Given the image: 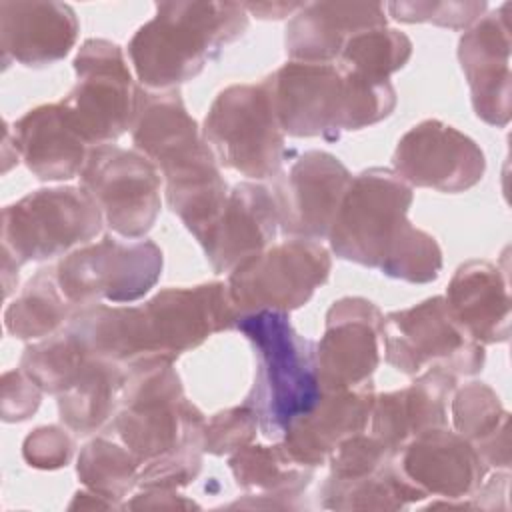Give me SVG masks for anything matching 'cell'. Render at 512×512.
I'll list each match as a JSON object with an SVG mask.
<instances>
[{
    "label": "cell",
    "mask_w": 512,
    "mask_h": 512,
    "mask_svg": "<svg viewBox=\"0 0 512 512\" xmlns=\"http://www.w3.org/2000/svg\"><path fill=\"white\" fill-rule=\"evenodd\" d=\"M372 402V384L350 390H322L314 408L286 428L282 442L298 462L318 468L326 464L340 442L366 432Z\"/></svg>",
    "instance_id": "603a6c76"
},
{
    "label": "cell",
    "mask_w": 512,
    "mask_h": 512,
    "mask_svg": "<svg viewBox=\"0 0 512 512\" xmlns=\"http://www.w3.org/2000/svg\"><path fill=\"white\" fill-rule=\"evenodd\" d=\"M332 270L330 252L314 240L288 238L246 258L228 274V294L240 314L290 312L304 306Z\"/></svg>",
    "instance_id": "30bf717a"
},
{
    "label": "cell",
    "mask_w": 512,
    "mask_h": 512,
    "mask_svg": "<svg viewBox=\"0 0 512 512\" xmlns=\"http://www.w3.org/2000/svg\"><path fill=\"white\" fill-rule=\"evenodd\" d=\"M124 380V364L90 358L72 386L58 394L60 422L76 436L100 432L120 408Z\"/></svg>",
    "instance_id": "83f0119b"
},
{
    "label": "cell",
    "mask_w": 512,
    "mask_h": 512,
    "mask_svg": "<svg viewBox=\"0 0 512 512\" xmlns=\"http://www.w3.org/2000/svg\"><path fill=\"white\" fill-rule=\"evenodd\" d=\"M380 308L362 296L336 300L316 342V368L322 390H350L372 384L382 352Z\"/></svg>",
    "instance_id": "5bb4252c"
},
{
    "label": "cell",
    "mask_w": 512,
    "mask_h": 512,
    "mask_svg": "<svg viewBox=\"0 0 512 512\" xmlns=\"http://www.w3.org/2000/svg\"><path fill=\"white\" fill-rule=\"evenodd\" d=\"M102 212L82 186L34 190L2 210V250L20 266L88 244L102 228Z\"/></svg>",
    "instance_id": "8992f818"
},
{
    "label": "cell",
    "mask_w": 512,
    "mask_h": 512,
    "mask_svg": "<svg viewBox=\"0 0 512 512\" xmlns=\"http://www.w3.org/2000/svg\"><path fill=\"white\" fill-rule=\"evenodd\" d=\"M392 170L412 188L458 194L482 180L486 158L470 136L442 120L428 118L398 140Z\"/></svg>",
    "instance_id": "4fadbf2b"
},
{
    "label": "cell",
    "mask_w": 512,
    "mask_h": 512,
    "mask_svg": "<svg viewBox=\"0 0 512 512\" xmlns=\"http://www.w3.org/2000/svg\"><path fill=\"white\" fill-rule=\"evenodd\" d=\"M130 136L134 148L158 168L162 178L212 152L178 88L148 90L138 86Z\"/></svg>",
    "instance_id": "ac0fdd59"
},
{
    "label": "cell",
    "mask_w": 512,
    "mask_h": 512,
    "mask_svg": "<svg viewBox=\"0 0 512 512\" xmlns=\"http://www.w3.org/2000/svg\"><path fill=\"white\" fill-rule=\"evenodd\" d=\"M386 12L404 24L430 22L442 28L466 30L478 18L484 16L488 4L484 0H466V2H388Z\"/></svg>",
    "instance_id": "8d00e7d4"
},
{
    "label": "cell",
    "mask_w": 512,
    "mask_h": 512,
    "mask_svg": "<svg viewBox=\"0 0 512 512\" xmlns=\"http://www.w3.org/2000/svg\"><path fill=\"white\" fill-rule=\"evenodd\" d=\"M80 186L92 196L110 230L126 240L144 238L158 218L162 174L138 150L92 146Z\"/></svg>",
    "instance_id": "8fae6325"
},
{
    "label": "cell",
    "mask_w": 512,
    "mask_h": 512,
    "mask_svg": "<svg viewBox=\"0 0 512 512\" xmlns=\"http://www.w3.org/2000/svg\"><path fill=\"white\" fill-rule=\"evenodd\" d=\"M382 350L386 364L408 376L426 368H442L456 378L474 376L486 362L484 346L456 324L444 296L388 312L382 320Z\"/></svg>",
    "instance_id": "9c48e42d"
},
{
    "label": "cell",
    "mask_w": 512,
    "mask_h": 512,
    "mask_svg": "<svg viewBox=\"0 0 512 512\" xmlns=\"http://www.w3.org/2000/svg\"><path fill=\"white\" fill-rule=\"evenodd\" d=\"M306 2H246L242 8L260 20H280L294 16Z\"/></svg>",
    "instance_id": "b9f144b4"
},
{
    "label": "cell",
    "mask_w": 512,
    "mask_h": 512,
    "mask_svg": "<svg viewBox=\"0 0 512 512\" xmlns=\"http://www.w3.org/2000/svg\"><path fill=\"white\" fill-rule=\"evenodd\" d=\"M246 28L248 12L240 2H158L156 14L130 38L128 58L144 88H178Z\"/></svg>",
    "instance_id": "3957f363"
},
{
    "label": "cell",
    "mask_w": 512,
    "mask_h": 512,
    "mask_svg": "<svg viewBox=\"0 0 512 512\" xmlns=\"http://www.w3.org/2000/svg\"><path fill=\"white\" fill-rule=\"evenodd\" d=\"M278 230L274 192L258 182H240L228 192L216 224L200 246L216 274H230L240 262L274 244Z\"/></svg>",
    "instance_id": "ffe728a7"
},
{
    "label": "cell",
    "mask_w": 512,
    "mask_h": 512,
    "mask_svg": "<svg viewBox=\"0 0 512 512\" xmlns=\"http://www.w3.org/2000/svg\"><path fill=\"white\" fill-rule=\"evenodd\" d=\"M412 56V40L388 26L362 30L346 40L336 60L338 66L370 78H388L406 66Z\"/></svg>",
    "instance_id": "e575fe53"
},
{
    "label": "cell",
    "mask_w": 512,
    "mask_h": 512,
    "mask_svg": "<svg viewBox=\"0 0 512 512\" xmlns=\"http://www.w3.org/2000/svg\"><path fill=\"white\" fill-rule=\"evenodd\" d=\"M510 12L502 2L478 18L458 40V62L466 76L474 114L490 126L506 128L512 112Z\"/></svg>",
    "instance_id": "e0dca14e"
},
{
    "label": "cell",
    "mask_w": 512,
    "mask_h": 512,
    "mask_svg": "<svg viewBox=\"0 0 512 512\" xmlns=\"http://www.w3.org/2000/svg\"><path fill=\"white\" fill-rule=\"evenodd\" d=\"M114 510V508H122V504L110 500V498H104L102 494H96L92 490H78L74 494V500L68 504V510Z\"/></svg>",
    "instance_id": "7bdbcfd3"
},
{
    "label": "cell",
    "mask_w": 512,
    "mask_h": 512,
    "mask_svg": "<svg viewBox=\"0 0 512 512\" xmlns=\"http://www.w3.org/2000/svg\"><path fill=\"white\" fill-rule=\"evenodd\" d=\"M446 308L456 324L478 344L510 340L508 272L488 260L460 264L446 288Z\"/></svg>",
    "instance_id": "7402d4cb"
},
{
    "label": "cell",
    "mask_w": 512,
    "mask_h": 512,
    "mask_svg": "<svg viewBox=\"0 0 512 512\" xmlns=\"http://www.w3.org/2000/svg\"><path fill=\"white\" fill-rule=\"evenodd\" d=\"M148 354L178 358L212 334L236 328L238 312L224 282L176 286L140 304Z\"/></svg>",
    "instance_id": "7c38bea8"
},
{
    "label": "cell",
    "mask_w": 512,
    "mask_h": 512,
    "mask_svg": "<svg viewBox=\"0 0 512 512\" xmlns=\"http://www.w3.org/2000/svg\"><path fill=\"white\" fill-rule=\"evenodd\" d=\"M228 468L238 488L250 498L290 500L312 482L316 468L298 462L284 442L248 444L228 456ZM278 506V504H274Z\"/></svg>",
    "instance_id": "f546056e"
},
{
    "label": "cell",
    "mask_w": 512,
    "mask_h": 512,
    "mask_svg": "<svg viewBox=\"0 0 512 512\" xmlns=\"http://www.w3.org/2000/svg\"><path fill=\"white\" fill-rule=\"evenodd\" d=\"M162 266L164 258L156 242L104 236L62 256L54 270L66 300L80 308L104 300L112 304L140 300L160 280Z\"/></svg>",
    "instance_id": "52a82bcc"
},
{
    "label": "cell",
    "mask_w": 512,
    "mask_h": 512,
    "mask_svg": "<svg viewBox=\"0 0 512 512\" xmlns=\"http://www.w3.org/2000/svg\"><path fill=\"white\" fill-rule=\"evenodd\" d=\"M138 474V458L124 444L108 438H92L78 454L76 476L84 488L118 504L138 486Z\"/></svg>",
    "instance_id": "d6a6232c"
},
{
    "label": "cell",
    "mask_w": 512,
    "mask_h": 512,
    "mask_svg": "<svg viewBox=\"0 0 512 512\" xmlns=\"http://www.w3.org/2000/svg\"><path fill=\"white\" fill-rule=\"evenodd\" d=\"M202 454L204 440L186 442L168 454L154 458L140 466L138 488H164V490H180L194 482L202 470Z\"/></svg>",
    "instance_id": "d590c367"
},
{
    "label": "cell",
    "mask_w": 512,
    "mask_h": 512,
    "mask_svg": "<svg viewBox=\"0 0 512 512\" xmlns=\"http://www.w3.org/2000/svg\"><path fill=\"white\" fill-rule=\"evenodd\" d=\"M396 460L404 476L426 498H442V502H432V508H474V502L466 498L476 494L488 472L476 448L446 426L414 436Z\"/></svg>",
    "instance_id": "2e32d148"
},
{
    "label": "cell",
    "mask_w": 512,
    "mask_h": 512,
    "mask_svg": "<svg viewBox=\"0 0 512 512\" xmlns=\"http://www.w3.org/2000/svg\"><path fill=\"white\" fill-rule=\"evenodd\" d=\"M426 496L404 476L394 458L384 468L354 480H324L320 500L330 510H402Z\"/></svg>",
    "instance_id": "4dcf8cb0"
},
{
    "label": "cell",
    "mask_w": 512,
    "mask_h": 512,
    "mask_svg": "<svg viewBox=\"0 0 512 512\" xmlns=\"http://www.w3.org/2000/svg\"><path fill=\"white\" fill-rule=\"evenodd\" d=\"M80 24L64 2H0V50L4 68L18 62L44 68L66 58L74 48Z\"/></svg>",
    "instance_id": "d6986e66"
},
{
    "label": "cell",
    "mask_w": 512,
    "mask_h": 512,
    "mask_svg": "<svg viewBox=\"0 0 512 512\" xmlns=\"http://www.w3.org/2000/svg\"><path fill=\"white\" fill-rule=\"evenodd\" d=\"M124 508H128V510H186V508H198V504L194 500L180 496L176 490L146 488L140 494H136L130 502H126Z\"/></svg>",
    "instance_id": "60d3db41"
},
{
    "label": "cell",
    "mask_w": 512,
    "mask_h": 512,
    "mask_svg": "<svg viewBox=\"0 0 512 512\" xmlns=\"http://www.w3.org/2000/svg\"><path fill=\"white\" fill-rule=\"evenodd\" d=\"M42 390L38 384L22 370H8L2 374V420L4 422H24L40 406Z\"/></svg>",
    "instance_id": "ab89813d"
},
{
    "label": "cell",
    "mask_w": 512,
    "mask_h": 512,
    "mask_svg": "<svg viewBox=\"0 0 512 512\" xmlns=\"http://www.w3.org/2000/svg\"><path fill=\"white\" fill-rule=\"evenodd\" d=\"M274 112L284 134L338 140L344 130H362L396 108L390 80H376L334 64L290 60L266 76Z\"/></svg>",
    "instance_id": "7a4b0ae2"
},
{
    "label": "cell",
    "mask_w": 512,
    "mask_h": 512,
    "mask_svg": "<svg viewBox=\"0 0 512 512\" xmlns=\"http://www.w3.org/2000/svg\"><path fill=\"white\" fill-rule=\"evenodd\" d=\"M276 184L278 228L288 238L324 240L352 180L350 170L330 152L300 154Z\"/></svg>",
    "instance_id": "9a60e30c"
},
{
    "label": "cell",
    "mask_w": 512,
    "mask_h": 512,
    "mask_svg": "<svg viewBox=\"0 0 512 512\" xmlns=\"http://www.w3.org/2000/svg\"><path fill=\"white\" fill-rule=\"evenodd\" d=\"M376 26H386L380 2H306L286 24V54L298 62L334 64L350 36Z\"/></svg>",
    "instance_id": "cb8c5ba5"
},
{
    "label": "cell",
    "mask_w": 512,
    "mask_h": 512,
    "mask_svg": "<svg viewBox=\"0 0 512 512\" xmlns=\"http://www.w3.org/2000/svg\"><path fill=\"white\" fill-rule=\"evenodd\" d=\"M456 376L442 368H426L406 388L374 394L370 432L394 456L418 434L448 424V400Z\"/></svg>",
    "instance_id": "44dd1931"
},
{
    "label": "cell",
    "mask_w": 512,
    "mask_h": 512,
    "mask_svg": "<svg viewBox=\"0 0 512 512\" xmlns=\"http://www.w3.org/2000/svg\"><path fill=\"white\" fill-rule=\"evenodd\" d=\"M412 200V186L390 168L374 166L352 176L328 232L332 254L410 284L436 280L442 248L408 220Z\"/></svg>",
    "instance_id": "6da1fadb"
},
{
    "label": "cell",
    "mask_w": 512,
    "mask_h": 512,
    "mask_svg": "<svg viewBox=\"0 0 512 512\" xmlns=\"http://www.w3.org/2000/svg\"><path fill=\"white\" fill-rule=\"evenodd\" d=\"M204 424V414L182 396L122 404L110 426L142 466L186 442L204 440Z\"/></svg>",
    "instance_id": "d4e9b609"
},
{
    "label": "cell",
    "mask_w": 512,
    "mask_h": 512,
    "mask_svg": "<svg viewBox=\"0 0 512 512\" xmlns=\"http://www.w3.org/2000/svg\"><path fill=\"white\" fill-rule=\"evenodd\" d=\"M454 432L464 436L486 468H510V414L484 382H468L450 396Z\"/></svg>",
    "instance_id": "4316f807"
},
{
    "label": "cell",
    "mask_w": 512,
    "mask_h": 512,
    "mask_svg": "<svg viewBox=\"0 0 512 512\" xmlns=\"http://www.w3.org/2000/svg\"><path fill=\"white\" fill-rule=\"evenodd\" d=\"M22 456L32 468L58 470L72 460L74 438L66 426H38L24 438Z\"/></svg>",
    "instance_id": "f35d334b"
},
{
    "label": "cell",
    "mask_w": 512,
    "mask_h": 512,
    "mask_svg": "<svg viewBox=\"0 0 512 512\" xmlns=\"http://www.w3.org/2000/svg\"><path fill=\"white\" fill-rule=\"evenodd\" d=\"M236 328L250 342L256 368L244 400L258 430L270 440H282L286 428L314 408L322 388L316 368V342L290 324L288 312L258 310L236 318Z\"/></svg>",
    "instance_id": "277c9868"
},
{
    "label": "cell",
    "mask_w": 512,
    "mask_h": 512,
    "mask_svg": "<svg viewBox=\"0 0 512 512\" xmlns=\"http://www.w3.org/2000/svg\"><path fill=\"white\" fill-rule=\"evenodd\" d=\"M76 308L62 294L56 270H38L4 310V328L20 340H42L66 326Z\"/></svg>",
    "instance_id": "1f68e13d"
},
{
    "label": "cell",
    "mask_w": 512,
    "mask_h": 512,
    "mask_svg": "<svg viewBox=\"0 0 512 512\" xmlns=\"http://www.w3.org/2000/svg\"><path fill=\"white\" fill-rule=\"evenodd\" d=\"M72 66L76 84L60 100L68 122L88 146L112 144L130 130L138 94L122 48L106 38H88Z\"/></svg>",
    "instance_id": "ba28073f"
},
{
    "label": "cell",
    "mask_w": 512,
    "mask_h": 512,
    "mask_svg": "<svg viewBox=\"0 0 512 512\" xmlns=\"http://www.w3.org/2000/svg\"><path fill=\"white\" fill-rule=\"evenodd\" d=\"M10 132L20 160L44 182L78 176L92 148L72 128L60 102L28 110L14 122Z\"/></svg>",
    "instance_id": "484cf974"
},
{
    "label": "cell",
    "mask_w": 512,
    "mask_h": 512,
    "mask_svg": "<svg viewBox=\"0 0 512 512\" xmlns=\"http://www.w3.org/2000/svg\"><path fill=\"white\" fill-rule=\"evenodd\" d=\"M66 328L80 342L88 358L126 364L148 354L140 306L90 304L72 312Z\"/></svg>",
    "instance_id": "f1b7e54d"
},
{
    "label": "cell",
    "mask_w": 512,
    "mask_h": 512,
    "mask_svg": "<svg viewBox=\"0 0 512 512\" xmlns=\"http://www.w3.org/2000/svg\"><path fill=\"white\" fill-rule=\"evenodd\" d=\"M18 268H20V264L8 252L2 250V282H4V296L6 298L18 286Z\"/></svg>",
    "instance_id": "ee69618b"
},
{
    "label": "cell",
    "mask_w": 512,
    "mask_h": 512,
    "mask_svg": "<svg viewBox=\"0 0 512 512\" xmlns=\"http://www.w3.org/2000/svg\"><path fill=\"white\" fill-rule=\"evenodd\" d=\"M88 354L64 326L52 336L28 344L20 358V368L38 384L44 394H62L78 378L88 362Z\"/></svg>",
    "instance_id": "836d02e7"
},
{
    "label": "cell",
    "mask_w": 512,
    "mask_h": 512,
    "mask_svg": "<svg viewBox=\"0 0 512 512\" xmlns=\"http://www.w3.org/2000/svg\"><path fill=\"white\" fill-rule=\"evenodd\" d=\"M202 136L220 166L250 180H266L282 170L286 134L274 112L266 78L220 90L206 112Z\"/></svg>",
    "instance_id": "5b68a950"
},
{
    "label": "cell",
    "mask_w": 512,
    "mask_h": 512,
    "mask_svg": "<svg viewBox=\"0 0 512 512\" xmlns=\"http://www.w3.org/2000/svg\"><path fill=\"white\" fill-rule=\"evenodd\" d=\"M258 418L248 404L232 406L212 414L204 424V452L230 456L254 442Z\"/></svg>",
    "instance_id": "74e56055"
}]
</instances>
